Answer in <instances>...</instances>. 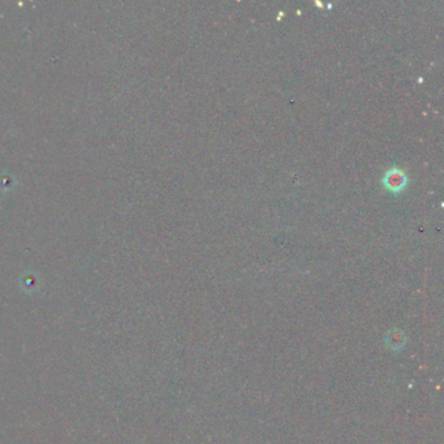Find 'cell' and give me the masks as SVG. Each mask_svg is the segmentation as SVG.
Listing matches in <instances>:
<instances>
[{
    "label": "cell",
    "instance_id": "cell-1",
    "mask_svg": "<svg viewBox=\"0 0 444 444\" xmlns=\"http://www.w3.org/2000/svg\"><path fill=\"white\" fill-rule=\"evenodd\" d=\"M383 184L386 185V188L388 191H394V193H397V191H403L406 188V176L404 172H401L400 170L397 168H394V170H390L386 176L383 178Z\"/></svg>",
    "mask_w": 444,
    "mask_h": 444
}]
</instances>
